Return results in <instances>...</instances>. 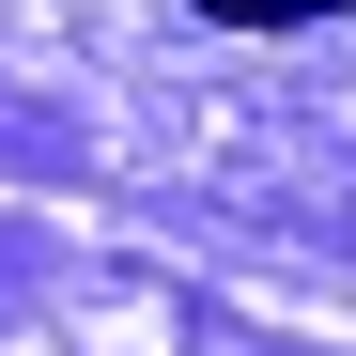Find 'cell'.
I'll use <instances>...</instances> for the list:
<instances>
[{
	"mask_svg": "<svg viewBox=\"0 0 356 356\" xmlns=\"http://www.w3.org/2000/svg\"><path fill=\"white\" fill-rule=\"evenodd\" d=\"M202 16H232V31H279V16H341V0H202Z\"/></svg>",
	"mask_w": 356,
	"mask_h": 356,
	"instance_id": "1",
	"label": "cell"
}]
</instances>
